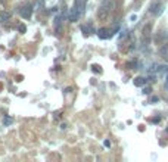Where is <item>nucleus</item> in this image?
<instances>
[{
	"mask_svg": "<svg viewBox=\"0 0 168 162\" xmlns=\"http://www.w3.org/2000/svg\"><path fill=\"white\" fill-rule=\"evenodd\" d=\"M114 8H115V0H103L99 6V11H97V18L100 21L108 19L111 12L114 11Z\"/></svg>",
	"mask_w": 168,
	"mask_h": 162,
	"instance_id": "nucleus-1",
	"label": "nucleus"
},
{
	"mask_svg": "<svg viewBox=\"0 0 168 162\" xmlns=\"http://www.w3.org/2000/svg\"><path fill=\"white\" fill-rule=\"evenodd\" d=\"M84 5H86V0H75V5L69 9V13H68V19L71 22H75L80 19V16L84 12Z\"/></svg>",
	"mask_w": 168,
	"mask_h": 162,
	"instance_id": "nucleus-2",
	"label": "nucleus"
},
{
	"mask_svg": "<svg viewBox=\"0 0 168 162\" xmlns=\"http://www.w3.org/2000/svg\"><path fill=\"white\" fill-rule=\"evenodd\" d=\"M19 13L24 19H30L31 18V13H33V6L31 5H25V6H21L19 8Z\"/></svg>",
	"mask_w": 168,
	"mask_h": 162,
	"instance_id": "nucleus-3",
	"label": "nucleus"
},
{
	"mask_svg": "<svg viewBox=\"0 0 168 162\" xmlns=\"http://www.w3.org/2000/svg\"><path fill=\"white\" fill-rule=\"evenodd\" d=\"M97 35H99V38L102 40H108V38H111L114 33H112L111 28H100L99 31H97Z\"/></svg>",
	"mask_w": 168,
	"mask_h": 162,
	"instance_id": "nucleus-4",
	"label": "nucleus"
},
{
	"mask_svg": "<svg viewBox=\"0 0 168 162\" xmlns=\"http://www.w3.org/2000/svg\"><path fill=\"white\" fill-rule=\"evenodd\" d=\"M162 11H164V6H162L161 2H155V3L150 6V13H153V15H161Z\"/></svg>",
	"mask_w": 168,
	"mask_h": 162,
	"instance_id": "nucleus-5",
	"label": "nucleus"
},
{
	"mask_svg": "<svg viewBox=\"0 0 168 162\" xmlns=\"http://www.w3.org/2000/svg\"><path fill=\"white\" fill-rule=\"evenodd\" d=\"M61 30H62V15L56 16L55 19V31L56 33H61Z\"/></svg>",
	"mask_w": 168,
	"mask_h": 162,
	"instance_id": "nucleus-6",
	"label": "nucleus"
},
{
	"mask_svg": "<svg viewBox=\"0 0 168 162\" xmlns=\"http://www.w3.org/2000/svg\"><path fill=\"white\" fill-rule=\"evenodd\" d=\"M81 31L84 33V34H91L93 31H94V28H93V25H90V24H87V25H81Z\"/></svg>",
	"mask_w": 168,
	"mask_h": 162,
	"instance_id": "nucleus-7",
	"label": "nucleus"
},
{
	"mask_svg": "<svg viewBox=\"0 0 168 162\" xmlns=\"http://www.w3.org/2000/svg\"><path fill=\"white\" fill-rule=\"evenodd\" d=\"M11 19V13L8 12H0V24H5L6 21Z\"/></svg>",
	"mask_w": 168,
	"mask_h": 162,
	"instance_id": "nucleus-8",
	"label": "nucleus"
},
{
	"mask_svg": "<svg viewBox=\"0 0 168 162\" xmlns=\"http://www.w3.org/2000/svg\"><path fill=\"white\" fill-rule=\"evenodd\" d=\"M145 84H146V78H143V77H137V78H134V86L142 87V86H145Z\"/></svg>",
	"mask_w": 168,
	"mask_h": 162,
	"instance_id": "nucleus-9",
	"label": "nucleus"
},
{
	"mask_svg": "<svg viewBox=\"0 0 168 162\" xmlns=\"http://www.w3.org/2000/svg\"><path fill=\"white\" fill-rule=\"evenodd\" d=\"M143 34H145V35H149V34H150V24H149L147 27H145V28H143Z\"/></svg>",
	"mask_w": 168,
	"mask_h": 162,
	"instance_id": "nucleus-10",
	"label": "nucleus"
},
{
	"mask_svg": "<svg viewBox=\"0 0 168 162\" xmlns=\"http://www.w3.org/2000/svg\"><path fill=\"white\" fill-rule=\"evenodd\" d=\"M91 70L94 71V72H102V70H100V66H99V65H93V66H91Z\"/></svg>",
	"mask_w": 168,
	"mask_h": 162,
	"instance_id": "nucleus-11",
	"label": "nucleus"
},
{
	"mask_svg": "<svg viewBox=\"0 0 168 162\" xmlns=\"http://www.w3.org/2000/svg\"><path fill=\"white\" fill-rule=\"evenodd\" d=\"M162 53H164V59L168 62V52H165V50H162Z\"/></svg>",
	"mask_w": 168,
	"mask_h": 162,
	"instance_id": "nucleus-12",
	"label": "nucleus"
},
{
	"mask_svg": "<svg viewBox=\"0 0 168 162\" xmlns=\"http://www.w3.org/2000/svg\"><path fill=\"white\" fill-rule=\"evenodd\" d=\"M25 30H27V28H25V27H24V25H21V27H19V31H21V33H24V31H25Z\"/></svg>",
	"mask_w": 168,
	"mask_h": 162,
	"instance_id": "nucleus-13",
	"label": "nucleus"
},
{
	"mask_svg": "<svg viewBox=\"0 0 168 162\" xmlns=\"http://www.w3.org/2000/svg\"><path fill=\"white\" fill-rule=\"evenodd\" d=\"M165 87H167V90H168V80H167V84H165Z\"/></svg>",
	"mask_w": 168,
	"mask_h": 162,
	"instance_id": "nucleus-14",
	"label": "nucleus"
},
{
	"mask_svg": "<svg viewBox=\"0 0 168 162\" xmlns=\"http://www.w3.org/2000/svg\"><path fill=\"white\" fill-rule=\"evenodd\" d=\"M2 2H3V0H2Z\"/></svg>",
	"mask_w": 168,
	"mask_h": 162,
	"instance_id": "nucleus-15",
	"label": "nucleus"
}]
</instances>
